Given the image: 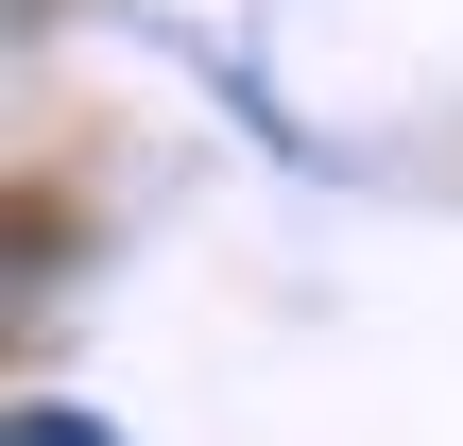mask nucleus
<instances>
[{
    "label": "nucleus",
    "instance_id": "obj_1",
    "mask_svg": "<svg viewBox=\"0 0 463 446\" xmlns=\"http://www.w3.org/2000/svg\"><path fill=\"white\" fill-rule=\"evenodd\" d=\"M17 446H103V430H86L69 395H34V413H17Z\"/></svg>",
    "mask_w": 463,
    "mask_h": 446
}]
</instances>
